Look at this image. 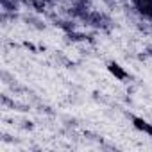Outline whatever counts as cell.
I'll return each mask as SVG.
<instances>
[{
	"mask_svg": "<svg viewBox=\"0 0 152 152\" xmlns=\"http://www.w3.org/2000/svg\"><path fill=\"white\" fill-rule=\"evenodd\" d=\"M132 124H134V127H136L138 131H143V132H147V134H150V136H152V125H150L148 122H145L143 118L134 116V118H132Z\"/></svg>",
	"mask_w": 152,
	"mask_h": 152,
	"instance_id": "cell-2",
	"label": "cell"
},
{
	"mask_svg": "<svg viewBox=\"0 0 152 152\" xmlns=\"http://www.w3.org/2000/svg\"><path fill=\"white\" fill-rule=\"evenodd\" d=\"M107 70H109V73H111V75H115L118 81L127 79V72H125L118 63H109V64H107Z\"/></svg>",
	"mask_w": 152,
	"mask_h": 152,
	"instance_id": "cell-1",
	"label": "cell"
},
{
	"mask_svg": "<svg viewBox=\"0 0 152 152\" xmlns=\"http://www.w3.org/2000/svg\"><path fill=\"white\" fill-rule=\"evenodd\" d=\"M23 45H25V47H27V48H29V50H32V52H34V50H36V47H34V45H32V43H29V41H25V43H23Z\"/></svg>",
	"mask_w": 152,
	"mask_h": 152,
	"instance_id": "cell-3",
	"label": "cell"
}]
</instances>
